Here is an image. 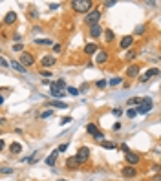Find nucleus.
Returning <instances> with one entry per match:
<instances>
[{
    "label": "nucleus",
    "instance_id": "obj_40",
    "mask_svg": "<svg viewBox=\"0 0 161 181\" xmlns=\"http://www.w3.org/2000/svg\"><path fill=\"white\" fill-rule=\"evenodd\" d=\"M121 150H123L125 154H128V152H130V150H128V146H126V145H121Z\"/></svg>",
    "mask_w": 161,
    "mask_h": 181
},
{
    "label": "nucleus",
    "instance_id": "obj_4",
    "mask_svg": "<svg viewBox=\"0 0 161 181\" xmlns=\"http://www.w3.org/2000/svg\"><path fill=\"white\" fill-rule=\"evenodd\" d=\"M159 73H161V70H159V68H150V70L145 73V75L139 77V82H146L150 77H156V75H159Z\"/></svg>",
    "mask_w": 161,
    "mask_h": 181
},
{
    "label": "nucleus",
    "instance_id": "obj_15",
    "mask_svg": "<svg viewBox=\"0 0 161 181\" xmlns=\"http://www.w3.org/2000/svg\"><path fill=\"white\" fill-rule=\"evenodd\" d=\"M77 165H81L77 157H68V159H66V166H68L70 170H75V168H77Z\"/></svg>",
    "mask_w": 161,
    "mask_h": 181
},
{
    "label": "nucleus",
    "instance_id": "obj_25",
    "mask_svg": "<svg viewBox=\"0 0 161 181\" xmlns=\"http://www.w3.org/2000/svg\"><path fill=\"white\" fill-rule=\"evenodd\" d=\"M126 115H128V119H134V117L137 115V110H136V108H130V110H126Z\"/></svg>",
    "mask_w": 161,
    "mask_h": 181
},
{
    "label": "nucleus",
    "instance_id": "obj_29",
    "mask_svg": "<svg viewBox=\"0 0 161 181\" xmlns=\"http://www.w3.org/2000/svg\"><path fill=\"white\" fill-rule=\"evenodd\" d=\"M93 139H95V141H99V143H103V141H104V134H103V132H99L97 135L93 137Z\"/></svg>",
    "mask_w": 161,
    "mask_h": 181
},
{
    "label": "nucleus",
    "instance_id": "obj_45",
    "mask_svg": "<svg viewBox=\"0 0 161 181\" xmlns=\"http://www.w3.org/2000/svg\"><path fill=\"white\" fill-rule=\"evenodd\" d=\"M136 31H137V33H143V31H145V26H139V28H137Z\"/></svg>",
    "mask_w": 161,
    "mask_h": 181
},
{
    "label": "nucleus",
    "instance_id": "obj_36",
    "mask_svg": "<svg viewBox=\"0 0 161 181\" xmlns=\"http://www.w3.org/2000/svg\"><path fill=\"white\" fill-rule=\"evenodd\" d=\"M0 62H2V68H7V66H11V64H9V62H7V60H6L4 57L0 59Z\"/></svg>",
    "mask_w": 161,
    "mask_h": 181
},
{
    "label": "nucleus",
    "instance_id": "obj_46",
    "mask_svg": "<svg viewBox=\"0 0 161 181\" xmlns=\"http://www.w3.org/2000/svg\"><path fill=\"white\" fill-rule=\"evenodd\" d=\"M154 181H161V176H156V177H154Z\"/></svg>",
    "mask_w": 161,
    "mask_h": 181
},
{
    "label": "nucleus",
    "instance_id": "obj_6",
    "mask_svg": "<svg viewBox=\"0 0 161 181\" xmlns=\"http://www.w3.org/2000/svg\"><path fill=\"white\" fill-rule=\"evenodd\" d=\"M20 62H22V66H33L35 59H33V55H31V53H22V57H20Z\"/></svg>",
    "mask_w": 161,
    "mask_h": 181
},
{
    "label": "nucleus",
    "instance_id": "obj_31",
    "mask_svg": "<svg viewBox=\"0 0 161 181\" xmlns=\"http://www.w3.org/2000/svg\"><path fill=\"white\" fill-rule=\"evenodd\" d=\"M57 88H59V90L66 88V82H64V81H57Z\"/></svg>",
    "mask_w": 161,
    "mask_h": 181
},
{
    "label": "nucleus",
    "instance_id": "obj_13",
    "mask_svg": "<svg viewBox=\"0 0 161 181\" xmlns=\"http://www.w3.org/2000/svg\"><path fill=\"white\" fill-rule=\"evenodd\" d=\"M57 156H59V150H53V152L46 157V165H48V166H55V159H57Z\"/></svg>",
    "mask_w": 161,
    "mask_h": 181
},
{
    "label": "nucleus",
    "instance_id": "obj_23",
    "mask_svg": "<svg viewBox=\"0 0 161 181\" xmlns=\"http://www.w3.org/2000/svg\"><path fill=\"white\" fill-rule=\"evenodd\" d=\"M104 39H106V42H114V31L112 29H104Z\"/></svg>",
    "mask_w": 161,
    "mask_h": 181
},
{
    "label": "nucleus",
    "instance_id": "obj_12",
    "mask_svg": "<svg viewBox=\"0 0 161 181\" xmlns=\"http://www.w3.org/2000/svg\"><path fill=\"white\" fill-rule=\"evenodd\" d=\"M136 174H137V170H136L132 165H128V166L123 168V176H125V177H134Z\"/></svg>",
    "mask_w": 161,
    "mask_h": 181
},
{
    "label": "nucleus",
    "instance_id": "obj_33",
    "mask_svg": "<svg viewBox=\"0 0 161 181\" xmlns=\"http://www.w3.org/2000/svg\"><path fill=\"white\" fill-rule=\"evenodd\" d=\"M134 57H136V51H128V53H126V59H128V60H132Z\"/></svg>",
    "mask_w": 161,
    "mask_h": 181
},
{
    "label": "nucleus",
    "instance_id": "obj_20",
    "mask_svg": "<svg viewBox=\"0 0 161 181\" xmlns=\"http://www.w3.org/2000/svg\"><path fill=\"white\" fill-rule=\"evenodd\" d=\"M9 150H11V154H20V152H22V146H20L18 143H11Z\"/></svg>",
    "mask_w": 161,
    "mask_h": 181
},
{
    "label": "nucleus",
    "instance_id": "obj_8",
    "mask_svg": "<svg viewBox=\"0 0 161 181\" xmlns=\"http://www.w3.org/2000/svg\"><path fill=\"white\" fill-rule=\"evenodd\" d=\"M103 33H104V31H103L101 24H97V26L90 28V37H92V39H101V35H103Z\"/></svg>",
    "mask_w": 161,
    "mask_h": 181
},
{
    "label": "nucleus",
    "instance_id": "obj_22",
    "mask_svg": "<svg viewBox=\"0 0 161 181\" xmlns=\"http://www.w3.org/2000/svg\"><path fill=\"white\" fill-rule=\"evenodd\" d=\"M51 106H55V108H60V110H66V108H68V104H66V102H62V101H53Z\"/></svg>",
    "mask_w": 161,
    "mask_h": 181
},
{
    "label": "nucleus",
    "instance_id": "obj_41",
    "mask_svg": "<svg viewBox=\"0 0 161 181\" xmlns=\"http://www.w3.org/2000/svg\"><path fill=\"white\" fill-rule=\"evenodd\" d=\"M11 172H13L11 168H2V174H11Z\"/></svg>",
    "mask_w": 161,
    "mask_h": 181
},
{
    "label": "nucleus",
    "instance_id": "obj_11",
    "mask_svg": "<svg viewBox=\"0 0 161 181\" xmlns=\"http://www.w3.org/2000/svg\"><path fill=\"white\" fill-rule=\"evenodd\" d=\"M40 64H42V66H46V68H50V66H55V57H50V55L42 57V59H40Z\"/></svg>",
    "mask_w": 161,
    "mask_h": 181
},
{
    "label": "nucleus",
    "instance_id": "obj_9",
    "mask_svg": "<svg viewBox=\"0 0 161 181\" xmlns=\"http://www.w3.org/2000/svg\"><path fill=\"white\" fill-rule=\"evenodd\" d=\"M132 44H134V37H130V35H128V37H123V39H121V42H119L121 49H128Z\"/></svg>",
    "mask_w": 161,
    "mask_h": 181
},
{
    "label": "nucleus",
    "instance_id": "obj_17",
    "mask_svg": "<svg viewBox=\"0 0 161 181\" xmlns=\"http://www.w3.org/2000/svg\"><path fill=\"white\" fill-rule=\"evenodd\" d=\"M95 51H99V49H97V46H95L93 42H90V44L84 46V53H86V55H93Z\"/></svg>",
    "mask_w": 161,
    "mask_h": 181
},
{
    "label": "nucleus",
    "instance_id": "obj_47",
    "mask_svg": "<svg viewBox=\"0 0 161 181\" xmlns=\"http://www.w3.org/2000/svg\"><path fill=\"white\" fill-rule=\"evenodd\" d=\"M59 181H66V179H59Z\"/></svg>",
    "mask_w": 161,
    "mask_h": 181
},
{
    "label": "nucleus",
    "instance_id": "obj_35",
    "mask_svg": "<svg viewBox=\"0 0 161 181\" xmlns=\"http://www.w3.org/2000/svg\"><path fill=\"white\" fill-rule=\"evenodd\" d=\"M22 49H24L22 44H15V46H13V51H22Z\"/></svg>",
    "mask_w": 161,
    "mask_h": 181
},
{
    "label": "nucleus",
    "instance_id": "obj_39",
    "mask_svg": "<svg viewBox=\"0 0 161 181\" xmlns=\"http://www.w3.org/2000/svg\"><path fill=\"white\" fill-rule=\"evenodd\" d=\"M70 121H71V117H64V119H62V121H60V124H68V123H70Z\"/></svg>",
    "mask_w": 161,
    "mask_h": 181
},
{
    "label": "nucleus",
    "instance_id": "obj_21",
    "mask_svg": "<svg viewBox=\"0 0 161 181\" xmlns=\"http://www.w3.org/2000/svg\"><path fill=\"white\" fill-rule=\"evenodd\" d=\"M101 146L106 148V150H114V148H117V145H115V143H110V141H103Z\"/></svg>",
    "mask_w": 161,
    "mask_h": 181
},
{
    "label": "nucleus",
    "instance_id": "obj_32",
    "mask_svg": "<svg viewBox=\"0 0 161 181\" xmlns=\"http://www.w3.org/2000/svg\"><path fill=\"white\" fill-rule=\"evenodd\" d=\"M112 112H114V115H115V117H119V115L123 113V110H121V108H114Z\"/></svg>",
    "mask_w": 161,
    "mask_h": 181
},
{
    "label": "nucleus",
    "instance_id": "obj_30",
    "mask_svg": "<svg viewBox=\"0 0 161 181\" xmlns=\"http://www.w3.org/2000/svg\"><path fill=\"white\" fill-rule=\"evenodd\" d=\"M51 115H53V110H46L40 117H42V119H48V117H51Z\"/></svg>",
    "mask_w": 161,
    "mask_h": 181
},
{
    "label": "nucleus",
    "instance_id": "obj_1",
    "mask_svg": "<svg viewBox=\"0 0 161 181\" xmlns=\"http://www.w3.org/2000/svg\"><path fill=\"white\" fill-rule=\"evenodd\" d=\"M93 2H90V0H73L71 2V9L75 13H90V11H93Z\"/></svg>",
    "mask_w": 161,
    "mask_h": 181
},
{
    "label": "nucleus",
    "instance_id": "obj_38",
    "mask_svg": "<svg viewBox=\"0 0 161 181\" xmlns=\"http://www.w3.org/2000/svg\"><path fill=\"white\" fill-rule=\"evenodd\" d=\"M104 6H106V7H112V6H115V0H108V2H104Z\"/></svg>",
    "mask_w": 161,
    "mask_h": 181
},
{
    "label": "nucleus",
    "instance_id": "obj_3",
    "mask_svg": "<svg viewBox=\"0 0 161 181\" xmlns=\"http://www.w3.org/2000/svg\"><path fill=\"white\" fill-rule=\"evenodd\" d=\"M137 113H141V115H146L150 110H152V99H150V97H146L145 101H143V104L141 106H137Z\"/></svg>",
    "mask_w": 161,
    "mask_h": 181
},
{
    "label": "nucleus",
    "instance_id": "obj_43",
    "mask_svg": "<svg viewBox=\"0 0 161 181\" xmlns=\"http://www.w3.org/2000/svg\"><path fill=\"white\" fill-rule=\"evenodd\" d=\"M152 170H154V172H159L161 166H159V165H152Z\"/></svg>",
    "mask_w": 161,
    "mask_h": 181
},
{
    "label": "nucleus",
    "instance_id": "obj_28",
    "mask_svg": "<svg viewBox=\"0 0 161 181\" xmlns=\"http://www.w3.org/2000/svg\"><path fill=\"white\" fill-rule=\"evenodd\" d=\"M106 84H108V82H106L104 79H101V81H97V82H95V86H97V88H104Z\"/></svg>",
    "mask_w": 161,
    "mask_h": 181
},
{
    "label": "nucleus",
    "instance_id": "obj_2",
    "mask_svg": "<svg viewBox=\"0 0 161 181\" xmlns=\"http://www.w3.org/2000/svg\"><path fill=\"white\" fill-rule=\"evenodd\" d=\"M99 20H101V11H99V9H93V11H90L86 15V20H84V22H86L90 28H93V26L99 24Z\"/></svg>",
    "mask_w": 161,
    "mask_h": 181
},
{
    "label": "nucleus",
    "instance_id": "obj_34",
    "mask_svg": "<svg viewBox=\"0 0 161 181\" xmlns=\"http://www.w3.org/2000/svg\"><path fill=\"white\" fill-rule=\"evenodd\" d=\"M112 130H114V132H119V130H121V123H115V124L112 126Z\"/></svg>",
    "mask_w": 161,
    "mask_h": 181
},
{
    "label": "nucleus",
    "instance_id": "obj_5",
    "mask_svg": "<svg viewBox=\"0 0 161 181\" xmlns=\"http://www.w3.org/2000/svg\"><path fill=\"white\" fill-rule=\"evenodd\" d=\"M75 157L79 159V163H84V161H86V159L90 157V148H86V146H82L81 150L77 152V156H75Z\"/></svg>",
    "mask_w": 161,
    "mask_h": 181
},
{
    "label": "nucleus",
    "instance_id": "obj_19",
    "mask_svg": "<svg viewBox=\"0 0 161 181\" xmlns=\"http://www.w3.org/2000/svg\"><path fill=\"white\" fill-rule=\"evenodd\" d=\"M86 132H88L90 135H93V137H95V135L99 134V130H97V124H95V123H90V124L86 126Z\"/></svg>",
    "mask_w": 161,
    "mask_h": 181
},
{
    "label": "nucleus",
    "instance_id": "obj_16",
    "mask_svg": "<svg viewBox=\"0 0 161 181\" xmlns=\"http://www.w3.org/2000/svg\"><path fill=\"white\" fill-rule=\"evenodd\" d=\"M126 75L128 77H137L139 75V66H136V64L134 66H128L126 68Z\"/></svg>",
    "mask_w": 161,
    "mask_h": 181
},
{
    "label": "nucleus",
    "instance_id": "obj_7",
    "mask_svg": "<svg viewBox=\"0 0 161 181\" xmlns=\"http://www.w3.org/2000/svg\"><path fill=\"white\" fill-rule=\"evenodd\" d=\"M125 159H126V163H128V165H132V166H136V165L139 163V156H137V154H134V152L125 154Z\"/></svg>",
    "mask_w": 161,
    "mask_h": 181
},
{
    "label": "nucleus",
    "instance_id": "obj_37",
    "mask_svg": "<svg viewBox=\"0 0 161 181\" xmlns=\"http://www.w3.org/2000/svg\"><path fill=\"white\" fill-rule=\"evenodd\" d=\"M66 148H68V145H66V143H64V145H60V146L57 148V150H59V152H66Z\"/></svg>",
    "mask_w": 161,
    "mask_h": 181
},
{
    "label": "nucleus",
    "instance_id": "obj_27",
    "mask_svg": "<svg viewBox=\"0 0 161 181\" xmlns=\"http://www.w3.org/2000/svg\"><path fill=\"white\" fill-rule=\"evenodd\" d=\"M68 93L71 95V97H75V95H79V90L73 88V86H70V88H68Z\"/></svg>",
    "mask_w": 161,
    "mask_h": 181
},
{
    "label": "nucleus",
    "instance_id": "obj_10",
    "mask_svg": "<svg viewBox=\"0 0 161 181\" xmlns=\"http://www.w3.org/2000/svg\"><path fill=\"white\" fill-rule=\"evenodd\" d=\"M15 22H17V13L9 11V13L4 17V24H6V26H11V24H15Z\"/></svg>",
    "mask_w": 161,
    "mask_h": 181
},
{
    "label": "nucleus",
    "instance_id": "obj_26",
    "mask_svg": "<svg viewBox=\"0 0 161 181\" xmlns=\"http://www.w3.org/2000/svg\"><path fill=\"white\" fill-rule=\"evenodd\" d=\"M134 104L141 106V104H143V101H141V99H137V97H136V99H130V101H128V106H134Z\"/></svg>",
    "mask_w": 161,
    "mask_h": 181
},
{
    "label": "nucleus",
    "instance_id": "obj_24",
    "mask_svg": "<svg viewBox=\"0 0 161 181\" xmlns=\"http://www.w3.org/2000/svg\"><path fill=\"white\" fill-rule=\"evenodd\" d=\"M121 82H123V79H121V77H114V79H110V81H108L110 86H119Z\"/></svg>",
    "mask_w": 161,
    "mask_h": 181
},
{
    "label": "nucleus",
    "instance_id": "obj_42",
    "mask_svg": "<svg viewBox=\"0 0 161 181\" xmlns=\"http://www.w3.org/2000/svg\"><path fill=\"white\" fill-rule=\"evenodd\" d=\"M60 49H62V48H60V44H55V46H53V51H57V53H59Z\"/></svg>",
    "mask_w": 161,
    "mask_h": 181
},
{
    "label": "nucleus",
    "instance_id": "obj_18",
    "mask_svg": "<svg viewBox=\"0 0 161 181\" xmlns=\"http://www.w3.org/2000/svg\"><path fill=\"white\" fill-rule=\"evenodd\" d=\"M11 68H13V70H17L18 73H26V71H28V70H26V66H22V62H17V60H13V62H11Z\"/></svg>",
    "mask_w": 161,
    "mask_h": 181
},
{
    "label": "nucleus",
    "instance_id": "obj_44",
    "mask_svg": "<svg viewBox=\"0 0 161 181\" xmlns=\"http://www.w3.org/2000/svg\"><path fill=\"white\" fill-rule=\"evenodd\" d=\"M59 6H60V4H59V2H57V4H50V9H57V7H59Z\"/></svg>",
    "mask_w": 161,
    "mask_h": 181
},
{
    "label": "nucleus",
    "instance_id": "obj_14",
    "mask_svg": "<svg viewBox=\"0 0 161 181\" xmlns=\"http://www.w3.org/2000/svg\"><path fill=\"white\" fill-rule=\"evenodd\" d=\"M106 60H108V53H106L104 49H101L97 53V57H95V62H97V64H103V62H106Z\"/></svg>",
    "mask_w": 161,
    "mask_h": 181
}]
</instances>
